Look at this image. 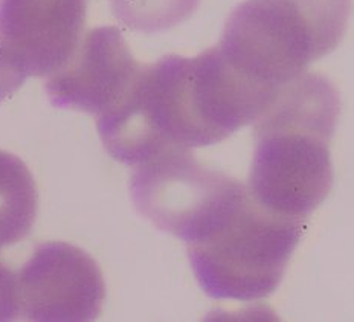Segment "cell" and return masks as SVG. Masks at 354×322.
Returning <instances> with one entry per match:
<instances>
[{"instance_id": "obj_9", "label": "cell", "mask_w": 354, "mask_h": 322, "mask_svg": "<svg viewBox=\"0 0 354 322\" xmlns=\"http://www.w3.org/2000/svg\"><path fill=\"white\" fill-rule=\"evenodd\" d=\"M201 0H110L115 17L138 32L167 31L188 20Z\"/></svg>"}, {"instance_id": "obj_8", "label": "cell", "mask_w": 354, "mask_h": 322, "mask_svg": "<svg viewBox=\"0 0 354 322\" xmlns=\"http://www.w3.org/2000/svg\"><path fill=\"white\" fill-rule=\"evenodd\" d=\"M39 212V189L28 165L0 150V251L20 243L31 232Z\"/></svg>"}, {"instance_id": "obj_4", "label": "cell", "mask_w": 354, "mask_h": 322, "mask_svg": "<svg viewBox=\"0 0 354 322\" xmlns=\"http://www.w3.org/2000/svg\"><path fill=\"white\" fill-rule=\"evenodd\" d=\"M239 75L279 92L319 60L313 35L290 0H246L227 17L217 45Z\"/></svg>"}, {"instance_id": "obj_1", "label": "cell", "mask_w": 354, "mask_h": 322, "mask_svg": "<svg viewBox=\"0 0 354 322\" xmlns=\"http://www.w3.org/2000/svg\"><path fill=\"white\" fill-rule=\"evenodd\" d=\"M341 101L328 79L306 72L254 121L248 191L275 214L307 218L333 187L330 142Z\"/></svg>"}, {"instance_id": "obj_10", "label": "cell", "mask_w": 354, "mask_h": 322, "mask_svg": "<svg viewBox=\"0 0 354 322\" xmlns=\"http://www.w3.org/2000/svg\"><path fill=\"white\" fill-rule=\"evenodd\" d=\"M313 35L318 58L342 41L351 12V0H290Z\"/></svg>"}, {"instance_id": "obj_5", "label": "cell", "mask_w": 354, "mask_h": 322, "mask_svg": "<svg viewBox=\"0 0 354 322\" xmlns=\"http://www.w3.org/2000/svg\"><path fill=\"white\" fill-rule=\"evenodd\" d=\"M20 314L32 322H91L100 318L106 284L98 263L64 241L35 247L20 274Z\"/></svg>"}, {"instance_id": "obj_6", "label": "cell", "mask_w": 354, "mask_h": 322, "mask_svg": "<svg viewBox=\"0 0 354 322\" xmlns=\"http://www.w3.org/2000/svg\"><path fill=\"white\" fill-rule=\"evenodd\" d=\"M144 64L133 57L116 26L93 28L60 70L48 77V97L57 107L100 118L135 84Z\"/></svg>"}, {"instance_id": "obj_2", "label": "cell", "mask_w": 354, "mask_h": 322, "mask_svg": "<svg viewBox=\"0 0 354 322\" xmlns=\"http://www.w3.org/2000/svg\"><path fill=\"white\" fill-rule=\"evenodd\" d=\"M306 220L263 208L246 187L216 228L188 245L198 285L214 299L257 301L275 294Z\"/></svg>"}, {"instance_id": "obj_11", "label": "cell", "mask_w": 354, "mask_h": 322, "mask_svg": "<svg viewBox=\"0 0 354 322\" xmlns=\"http://www.w3.org/2000/svg\"><path fill=\"white\" fill-rule=\"evenodd\" d=\"M19 314L20 299L17 275L0 260V322L17 319Z\"/></svg>"}, {"instance_id": "obj_12", "label": "cell", "mask_w": 354, "mask_h": 322, "mask_svg": "<svg viewBox=\"0 0 354 322\" xmlns=\"http://www.w3.org/2000/svg\"><path fill=\"white\" fill-rule=\"evenodd\" d=\"M28 79V74L0 43V102L11 98Z\"/></svg>"}, {"instance_id": "obj_7", "label": "cell", "mask_w": 354, "mask_h": 322, "mask_svg": "<svg viewBox=\"0 0 354 322\" xmlns=\"http://www.w3.org/2000/svg\"><path fill=\"white\" fill-rule=\"evenodd\" d=\"M88 0H0V43L28 77L60 70L84 35Z\"/></svg>"}, {"instance_id": "obj_3", "label": "cell", "mask_w": 354, "mask_h": 322, "mask_svg": "<svg viewBox=\"0 0 354 322\" xmlns=\"http://www.w3.org/2000/svg\"><path fill=\"white\" fill-rule=\"evenodd\" d=\"M246 185L171 147L136 165L130 191L136 209L158 229L193 245L216 228Z\"/></svg>"}]
</instances>
